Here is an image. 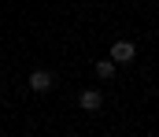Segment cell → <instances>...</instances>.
Returning <instances> with one entry per match:
<instances>
[{"label": "cell", "instance_id": "6da1fadb", "mask_svg": "<svg viewBox=\"0 0 159 137\" xmlns=\"http://www.w3.org/2000/svg\"><path fill=\"white\" fill-rule=\"evenodd\" d=\"M133 56H137V45H133V41H115V45H111V59H115V63H129Z\"/></svg>", "mask_w": 159, "mask_h": 137}, {"label": "cell", "instance_id": "7a4b0ae2", "mask_svg": "<svg viewBox=\"0 0 159 137\" xmlns=\"http://www.w3.org/2000/svg\"><path fill=\"white\" fill-rule=\"evenodd\" d=\"M78 107H81V111H100V107H104V96H100L96 89H85L78 96Z\"/></svg>", "mask_w": 159, "mask_h": 137}, {"label": "cell", "instance_id": "3957f363", "mask_svg": "<svg viewBox=\"0 0 159 137\" xmlns=\"http://www.w3.org/2000/svg\"><path fill=\"white\" fill-rule=\"evenodd\" d=\"M30 89L34 93H48L52 89V71H30Z\"/></svg>", "mask_w": 159, "mask_h": 137}, {"label": "cell", "instance_id": "277c9868", "mask_svg": "<svg viewBox=\"0 0 159 137\" xmlns=\"http://www.w3.org/2000/svg\"><path fill=\"white\" fill-rule=\"evenodd\" d=\"M93 71H96V78H104V82H107V78H115V71H119V63H115V59L107 56V59H100V63H96Z\"/></svg>", "mask_w": 159, "mask_h": 137}]
</instances>
